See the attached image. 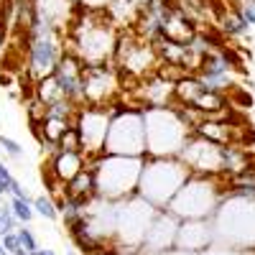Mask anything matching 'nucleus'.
<instances>
[{
    "mask_svg": "<svg viewBox=\"0 0 255 255\" xmlns=\"http://www.w3.org/2000/svg\"><path fill=\"white\" fill-rule=\"evenodd\" d=\"M56 151H82V138H79V130H77L74 125L59 138Z\"/></svg>",
    "mask_w": 255,
    "mask_h": 255,
    "instance_id": "obj_21",
    "label": "nucleus"
},
{
    "mask_svg": "<svg viewBox=\"0 0 255 255\" xmlns=\"http://www.w3.org/2000/svg\"><path fill=\"white\" fill-rule=\"evenodd\" d=\"M74 128L79 130L84 156L105 153V140H108V130H110V108L84 105L74 118Z\"/></svg>",
    "mask_w": 255,
    "mask_h": 255,
    "instance_id": "obj_9",
    "label": "nucleus"
},
{
    "mask_svg": "<svg viewBox=\"0 0 255 255\" xmlns=\"http://www.w3.org/2000/svg\"><path fill=\"white\" fill-rule=\"evenodd\" d=\"M143 163L145 156H113V153L87 156V168L95 171L97 197L120 202L138 194Z\"/></svg>",
    "mask_w": 255,
    "mask_h": 255,
    "instance_id": "obj_2",
    "label": "nucleus"
},
{
    "mask_svg": "<svg viewBox=\"0 0 255 255\" xmlns=\"http://www.w3.org/2000/svg\"><path fill=\"white\" fill-rule=\"evenodd\" d=\"M3 38H5V36H3V31H0V49H3Z\"/></svg>",
    "mask_w": 255,
    "mask_h": 255,
    "instance_id": "obj_30",
    "label": "nucleus"
},
{
    "mask_svg": "<svg viewBox=\"0 0 255 255\" xmlns=\"http://www.w3.org/2000/svg\"><path fill=\"white\" fill-rule=\"evenodd\" d=\"M0 243H3V248H5L8 255L23 253V248H20V240H18V232H5V235H0Z\"/></svg>",
    "mask_w": 255,
    "mask_h": 255,
    "instance_id": "obj_25",
    "label": "nucleus"
},
{
    "mask_svg": "<svg viewBox=\"0 0 255 255\" xmlns=\"http://www.w3.org/2000/svg\"><path fill=\"white\" fill-rule=\"evenodd\" d=\"M225 176H194L191 174L176 197L163 209H168L176 220H209L225 199Z\"/></svg>",
    "mask_w": 255,
    "mask_h": 255,
    "instance_id": "obj_4",
    "label": "nucleus"
},
{
    "mask_svg": "<svg viewBox=\"0 0 255 255\" xmlns=\"http://www.w3.org/2000/svg\"><path fill=\"white\" fill-rule=\"evenodd\" d=\"M15 225H18V220H15V215H13L10 204L0 202V235H5V232H15V230H18Z\"/></svg>",
    "mask_w": 255,
    "mask_h": 255,
    "instance_id": "obj_22",
    "label": "nucleus"
},
{
    "mask_svg": "<svg viewBox=\"0 0 255 255\" xmlns=\"http://www.w3.org/2000/svg\"><path fill=\"white\" fill-rule=\"evenodd\" d=\"M108 108H110V130H108V140H105V153L148 156L143 108H123L120 102H113Z\"/></svg>",
    "mask_w": 255,
    "mask_h": 255,
    "instance_id": "obj_7",
    "label": "nucleus"
},
{
    "mask_svg": "<svg viewBox=\"0 0 255 255\" xmlns=\"http://www.w3.org/2000/svg\"><path fill=\"white\" fill-rule=\"evenodd\" d=\"M26 33V74L38 82L49 74H54L61 54L67 51V41H64V31L46 23L44 18H38L36 8L23 26Z\"/></svg>",
    "mask_w": 255,
    "mask_h": 255,
    "instance_id": "obj_3",
    "label": "nucleus"
},
{
    "mask_svg": "<svg viewBox=\"0 0 255 255\" xmlns=\"http://www.w3.org/2000/svg\"><path fill=\"white\" fill-rule=\"evenodd\" d=\"M0 151H5V156H10V158H20L23 156V145L8 135H0Z\"/></svg>",
    "mask_w": 255,
    "mask_h": 255,
    "instance_id": "obj_24",
    "label": "nucleus"
},
{
    "mask_svg": "<svg viewBox=\"0 0 255 255\" xmlns=\"http://www.w3.org/2000/svg\"><path fill=\"white\" fill-rule=\"evenodd\" d=\"M87 168V156L82 151H54L49 163L44 166V179L59 181V184H69L79 171Z\"/></svg>",
    "mask_w": 255,
    "mask_h": 255,
    "instance_id": "obj_15",
    "label": "nucleus"
},
{
    "mask_svg": "<svg viewBox=\"0 0 255 255\" xmlns=\"http://www.w3.org/2000/svg\"><path fill=\"white\" fill-rule=\"evenodd\" d=\"M33 209H36V215H41L44 220H56L59 217V204L54 202V197H36Z\"/></svg>",
    "mask_w": 255,
    "mask_h": 255,
    "instance_id": "obj_20",
    "label": "nucleus"
},
{
    "mask_svg": "<svg viewBox=\"0 0 255 255\" xmlns=\"http://www.w3.org/2000/svg\"><path fill=\"white\" fill-rule=\"evenodd\" d=\"M18 255H31V253H26V250H23V253H18Z\"/></svg>",
    "mask_w": 255,
    "mask_h": 255,
    "instance_id": "obj_31",
    "label": "nucleus"
},
{
    "mask_svg": "<svg viewBox=\"0 0 255 255\" xmlns=\"http://www.w3.org/2000/svg\"><path fill=\"white\" fill-rule=\"evenodd\" d=\"M36 255H54V253H51V250H41V248H38V253H36Z\"/></svg>",
    "mask_w": 255,
    "mask_h": 255,
    "instance_id": "obj_29",
    "label": "nucleus"
},
{
    "mask_svg": "<svg viewBox=\"0 0 255 255\" xmlns=\"http://www.w3.org/2000/svg\"><path fill=\"white\" fill-rule=\"evenodd\" d=\"M120 72L110 64H92L84 67V105H97V108H108L118 102L120 95ZM82 105V108H84Z\"/></svg>",
    "mask_w": 255,
    "mask_h": 255,
    "instance_id": "obj_10",
    "label": "nucleus"
},
{
    "mask_svg": "<svg viewBox=\"0 0 255 255\" xmlns=\"http://www.w3.org/2000/svg\"><path fill=\"white\" fill-rule=\"evenodd\" d=\"M176 158L194 176H222V145L209 143L199 135H189Z\"/></svg>",
    "mask_w": 255,
    "mask_h": 255,
    "instance_id": "obj_11",
    "label": "nucleus"
},
{
    "mask_svg": "<svg viewBox=\"0 0 255 255\" xmlns=\"http://www.w3.org/2000/svg\"><path fill=\"white\" fill-rule=\"evenodd\" d=\"M215 240V225L212 220H181L176 232V248L186 253H204Z\"/></svg>",
    "mask_w": 255,
    "mask_h": 255,
    "instance_id": "obj_14",
    "label": "nucleus"
},
{
    "mask_svg": "<svg viewBox=\"0 0 255 255\" xmlns=\"http://www.w3.org/2000/svg\"><path fill=\"white\" fill-rule=\"evenodd\" d=\"M189 168L176 156H145L138 194L148 199L153 207L163 209L168 202L176 197V191L189 179Z\"/></svg>",
    "mask_w": 255,
    "mask_h": 255,
    "instance_id": "obj_5",
    "label": "nucleus"
},
{
    "mask_svg": "<svg viewBox=\"0 0 255 255\" xmlns=\"http://www.w3.org/2000/svg\"><path fill=\"white\" fill-rule=\"evenodd\" d=\"M158 207H153L148 199L140 194H133L128 199L115 202V232H113V243L128 250H140L145 230L151 225L153 215Z\"/></svg>",
    "mask_w": 255,
    "mask_h": 255,
    "instance_id": "obj_8",
    "label": "nucleus"
},
{
    "mask_svg": "<svg viewBox=\"0 0 255 255\" xmlns=\"http://www.w3.org/2000/svg\"><path fill=\"white\" fill-rule=\"evenodd\" d=\"M179 222L168 209H158L151 225L145 230V238H143V245H140V253L145 255H156V253H166L176 248V232H179Z\"/></svg>",
    "mask_w": 255,
    "mask_h": 255,
    "instance_id": "obj_12",
    "label": "nucleus"
},
{
    "mask_svg": "<svg viewBox=\"0 0 255 255\" xmlns=\"http://www.w3.org/2000/svg\"><path fill=\"white\" fill-rule=\"evenodd\" d=\"M15 232H18L20 248H23L26 253H31V255H36V253H38V243H36V235H33V232L26 230V225H23V227H18Z\"/></svg>",
    "mask_w": 255,
    "mask_h": 255,
    "instance_id": "obj_23",
    "label": "nucleus"
},
{
    "mask_svg": "<svg viewBox=\"0 0 255 255\" xmlns=\"http://www.w3.org/2000/svg\"><path fill=\"white\" fill-rule=\"evenodd\" d=\"M143 118L148 156H179L191 135V128L184 123L174 105L171 108H143Z\"/></svg>",
    "mask_w": 255,
    "mask_h": 255,
    "instance_id": "obj_6",
    "label": "nucleus"
},
{
    "mask_svg": "<svg viewBox=\"0 0 255 255\" xmlns=\"http://www.w3.org/2000/svg\"><path fill=\"white\" fill-rule=\"evenodd\" d=\"M67 197H74V199H82V202H92L97 197V184H95V171L92 168L79 171L67 184Z\"/></svg>",
    "mask_w": 255,
    "mask_h": 255,
    "instance_id": "obj_16",
    "label": "nucleus"
},
{
    "mask_svg": "<svg viewBox=\"0 0 255 255\" xmlns=\"http://www.w3.org/2000/svg\"><path fill=\"white\" fill-rule=\"evenodd\" d=\"M10 194H13V197H18V199H26V197H28V194H26V189L20 186L18 181L13 184V189H10Z\"/></svg>",
    "mask_w": 255,
    "mask_h": 255,
    "instance_id": "obj_28",
    "label": "nucleus"
},
{
    "mask_svg": "<svg viewBox=\"0 0 255 255\" xmlns=\"http://www.w3.org/2000/svg\"><path fill=\"white\" fill-rule=\"evenodd\" d=\"M220 28H222V33H225L227 38H240V36L248 33L250 26L245 23V18L240 15L238 8H230V10H225V15H222V20H220Z\"/></svg>",
    "mask_w": 255,
    "mask_h": 255,
    "instance_id": "obj_17",
    "label": "nucleus"
},
{
    "mask_svg": "<svg viewBox=\"0 0 255 255\" xmlns=\"http://www.w3.org/2000/svg\"><path fill=\"white\" fill-rule=\"evenodd\" d=\"M74 8H84V10H105L113 0H72Z\"/></svg>",
    "mask_w": 255,
    "mask_h": 255,
    "instance_id": "obj_27",
    "label": "nucleus"
},
{
    "mask_svg": "<svg viewBox=\"0 0 255 255\" xmlns=\"http://www.w3.org/2000/svg\"><path fill=\"white\" fill-rule=\"evenodd\" d=\"M10 209H13V215H15V220H18L20 225H28V222L33 220V215H36L33 202H31L28 197H26V199L13 197V199H10Z\"/></svg>",
    "mask_w": 255,
    "mask_h": 255,
    "instance_id": "obj_19",
    "label": "nucleus"
},
{
    "mask_svg": "<svg viewBox=\"0 0 255 255\" xmlns=\"http://www.w3.org/2000/svg\"><path fill=\"white\" fill-rule=\"evenodd\" d=\"M54 79L59 84L61 95L82 108L84 105V61L74 56L72 51H64L54 69Z\"/></svg>",
    "mask_w": 255,
    "mask_h": 255,
    "instance_id": "obj_13",
    "label": "nucleus"
},
{
    "mask_svg": "<svg viewBox=\"0 0 255 255\" xmlns=\"http://www.w3.org/2000/svg\"><path fill=\"white\" fill-rule=\"evenodd\" d=\"M33 97H38L41 102L46 105V108H49V105H54V102H59V100H64V95H61V90H59V84H56L54 74H49V77H44V79L36 82Z\"/></svg>",
    "mask_w": 255,
    "mask_h": 255,
    "instance_id": "obj_18",
    "label": "nucleus"
},
{
    "mask_svg": "<svg viewBox=\"0 0 255 255\" xmlns=\"http://www.w3.org/2000/svg\"><path fill=\"white\" fill-rule=\"evenodd\" d=\"M118 26L110 20L105 10H84L74 8V15L69 20L64 41H67V51L79 56L84 67L92 64H110L118 44Z\"/></svg>",
    "mask_w": 255,
    "mask_h": 255,
    "instance_id": "obj_1",
    "label": "nucleus"
},
{
    "mask_svg": "<svg viewBox=\"0 0 255 255\" xmlns=\"http://www.w3.org/2000/svg\"><path fill=\"white\" fill-rule=\"evenodd\" d=\"M235 8L240 10V15L245 18L248 26H255V0H240Z\"/></svg>",
    "mask_w": 255,
    "mask_h": 255,
    "instance_id": "obj_26",
    "label": "nucleus"
},
{
    "mask_svg": "<svg viewBox=\"0 0 255 255\" xmlns=\"http://www.w3.org/2000/svg\"><path fill=\"white\" fill-rule=\"evenodd\" d=\"M67 255H77V253H72V250H69V253H67Z\"/></svg>",
    "mask_w": 255,
    "mask_h": 255,
    "instance_id": "obj_32",
    "label": "nucleus"
}]
</instances>
